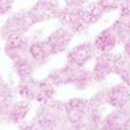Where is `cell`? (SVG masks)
<instances>
[{
  "mask_svg": "<svg viewBox=\"0 0 130 130\" xmlns=\"http://www.w3.org/2000/svg\"><path fill=\"white\" fill-rule=\"evenodd\" d=\"M47 80L54 86L73 85L78 89H86L94 82L91 71L69 63L62 69L52 71Z\"/></svg>",
  "mask_w": 130,
  "mask_h": 130,
  "instance_id": "6da1fadb",
  "label": "cell"
},
{
  "mask_svg": "<svg viewBox=\"0 0 130 130\" xmlns=\"http://www.w3.org/2000/svg\"><path fill=\"white\" fill-rule=\"evenodd\" d=\"M65 119V105L63 103L47 102L43 103L33 122L40 130H56Z\"/></svg>",
  "mask_w": 130,
  "mask_h": 130,
  "instance_id": "7a4b0ae2",
  "label": "cell"
},
{
  "mask_svg": "<svg viewBox=\"0 0 130 130\" xmlns=\"http://www.w3.org/2000/svg\"><path fill=\"white\" fill-rule=\"evenodd\" d=\"M18 92L21 96L30 101L47 103L50 101L55 92L54 85L48 80H34L32 78L21 80L18 85Z\"/></svg>",
  "mask_w": 130,
  "mask_h": 130,
  "instance_id": "3957f363",
  "label": "cell"
},
{
  "mask_svg": "<svg viewBox=\"0 0 130 130\" xmlns=\"http://www.w3.org/2000/svg\"><path fill=\"white\" fill-rule=\"evenodd\" d=\"M58 20L63 26L71 30L74 34L83 33L90 26L86 7H62Z\"/></svg>",
  "mask_w": 130,
  "mask_h": 130,
  "instance_id": "277c9868",
  "label": "cell"
},
{
  "mask_svg": "<svg viewBox=\"0 0 130 130\" xmlns=\"http://www.w3.org/2000/svg\"><path fill=\"white\" fill-rule=\"evenodd\" d=\"M32 25L34 24L31 20L29 10L21 9V10L11 14L7 18V21L0 29V36L5 40L11 38V37L24 36Z\"/></svg>",
  "mask_w": 130,
  "mask_h": 130,
  "instance_id": "5b68a950",
  "label": "cell"
},
{
  "mask_svg": "<svg viewBox=\"0 0 130 130\" xmlns=\"http://www.w3.org/2000/svg\"><path fill=\"white\" fill-rule=\"evenodd\" d=\"M61 9L59 0H38L29 10V14L33 24H38L53 18H58Z\"/></svg>",
  "mask_w": 130,
  "mask_h": 130,
  "instance_id": "8992f818",
  "label": "cell"
},
{
  "mask_svg": "<svg viewBox=\"0 0 130 130\" xmlns=\"http://www.w3.org/2000/svg\"><path fill=\"white\" fill-rule=\"evenodd\" d=\"M117 54L113 53H98L95 57V63L91 70L94 81L102 82L106 80L111 74L115 73Z\"/></svg>",
  "mask_w": 130,
  "mask_h": 130,
  "instance_id": "52a82bcc",
  "label": "cell"
},
{
  "mask_svg": "<svg viewBox=\"0 0 130 130\" xmlns=\"http://www.w3.org/2000/svg\"><path fill=\"white\" fill-rule=\"evenodd\" d=\"M101 130H130V105L114 108L103 118Z\"/></svg>",
  "mask_w": 130,
  "mask_h": 130,
  "instance_id": "ba28073f",
  "label": "cell"
},
{
  "mask_svg": "<svg viewBox=\"0 0 130 130\" xmlns=\"http://www.w3.org/2000/svg\"><path fill=\"white\" fill-rule=\"evenodd\" d=\"M97 54L98 53L95 48L94 42L85 41V42L76 45L75 47H73L69 52L66 57L67 63L74 65V66L85 67L91 59H94L96 57Z\"/></svg>",
  "mask_w": 130,
  "mask_h": 130,
  "instance_id": "9c48e42d",
  "label": "cell"
},
{
  "mask_svg": "<svg viewBox=\"0 0 130 130\" xmlns=\"http://www.w3.org/2000/svg\"><path fill=\"white\" fill-rule=\"evenodd\" d=\"M74 36L75 34L71 30H69L67 27L62 25L61 27L56 29L53 33L49 34V37L46 39V42H47L52 54L57 55V54H61V53L65 52L69 48L70 43L73 40Z\"/></svg>",
  "mask_w": 130,
  "mask_h": 130,
  "instance_id": "30bf717a",
  "label": "cell"
},
{
  "mask_svg": "<svg viewBox=\"0 0 130 130\" xmlns=\"http://www.w3.org/2000/svg\"><path fill=\"white\" fill-rule=\"evenodd\" d=\"M94 45L97 53H112L118 46L121 45V42L113 27L110 25L97 34Z\"/></svg>",
  "mask_w": 130,
  "mask_h": 130,
  "instance_id": "8fae6325",
  "label": "cell"
},
{
  "mask_svg": "<svg viewBox=\"0 0 130 130\" xmlns=\"http://www.w3.org/2000/svg\"><path fill=\"white\" fill-rule=\"evenodd\" d=\"M107 105L113 108L126 107L130 105V88L123 82L107 88Z\"/></svg>",
  "mask_w": 130,
  "mask_h": 130,
  "instance_id": "7c38bea8",
  "label": "cell"
},
{
  "mask_svg": "<svg viewBox=\"0 0 130 130\" xmlns=\"http://www.w3.org/2000/svg\"><path fill=\"white\" fill-rule=\"evenodd\" d=\"M29 47L30 42L24 36L11 37L6 40L5 52L7 56L10 57L13 61H16V59L29 56Z\"/></svg>",
  "mask_w": 130,
  "mask_h": 130,
  "instance_id": "4fadbf2b",
  "label": "cell"
},
{
  "mask_svg": "<svg viewBox=\"0 0 130 130\" xmlns=\"http://www.w3.org/2000/svg\"><path fill=\"white\" fill-rule=\"evenodd\" d=\"M29 54L37 65L43 64L53 55L46 40H38L30 43Z\"/></svg>",
  "mask_w": 130,
  "mask_h": 130,
  "instance_id": "5bb4252c",
  "label": "cell"
},
{
  "mask_svg": "<svg viewBox=\"0 0 130 130\" xmlns=\"http://www.w3.org/2000/svg\"><path fill=\"white\" fill-rule=\"evenodd\" d=\"M30 110V104L27 102H18V103H13L9 108L1 115L9 122H17L22 121L25 117H26L27 112Z\"/></svg>",
  "mask_w": 130,
  "mask_h": 130,
  "instance_id": "9a60e30c",
  "label": "cell"
},
{
  "mask_svg": "<svg viewBox=\"0 0 130 130\" xmlns=\"http://www.w3.org/2000/svg\"><path fill=\"white\" fill-rule=\"evenodd\" d=\"M114 74H117L122 82L130 88V57L124 55L123 53L117 54Z\"/></svg>",
  "mask_w": 130,
  "mask_h": 130,
  "instance_id": "2e32d148",
  "label": "cell"
},
{
  "mask_svg": "<svg viewBox=\"0 0 130 130\" xmlns=\"http://www.w3.org/2000/svg\"><path fill=\"white\" fill-rule=\"evenodd\" d=\"M36 66L37 64L34 63V61L31 58L30 55L26 57L14 61V69H15L16 73L20 75L21 80L32 78V74H33L34 70H36Z\"/></svg>",
  "mask_w": 130,
  "mask_h": 130,
  "instance_id": "e0dca14e",
  "label": "cell"
},
{
  "mask_svg": "<svg viewBox=\"0 0 130 130\" xmlns=\"http://www.w3.org/2000/svg\"><path fill=\"white\" fill-rule=\"evenodd\" d=\"M111 26L115 31L122 46V43L130 37V17L119 15L114 20V22L111 24Z\"/></svg>",
  "mask_w": 130,
  "mask_h": 130,
  "instance_id": "ac0fdd59",
  "label": "cell"
},
{
  "mask_svg": "<svg viewBox=\"0 0 130 130\" xmlns=\"http://www.w3.org/2000/svg\"><path fill=\"white\" fill-rule=\"evenodd\" d=\"M13 98L14 95L11 88L6 83L0 82V115L4 114L13 104Z\"/></svg>",
  "mask_w": 130,
  "mask_h": 130,
  "instance_id": "d6986e66",
  "label": "cell"
},
{
  "mask_svg": "<svg viewBox=\"0 0 130 130\" xmlns=\"http://www.w3.org/2000/svg\"><path fill=\"white\" fill-rule=\"evenodd\" d=\"M86 11H87V16H88L90 25L98 23L104 17V15H105V11L102 9V7L99 6L97 1L88 4L86 6Z\"/></svg>",
  "mask_w": 130,
  "mask_h": 130,
  "instance_id": "ffe728a7",
  "label": "cell"
},
{
  "mask_svg": "<svg viewBox=\"0 0 130 130\" xmlns=\"http://www.w3.org/2000/svg\"><path fill=\"white\" fill-rule=\"evenodd\" d=\"M123 0H97L98 5L102 7L105 14H110L120 9Z\"/></svg>",
  "mask_w": 130,
  "mask_h": 130,
  "instance_id": "44dd1931",
  "label": "cell"
},
{
  "mask_svg": "<svg viewBox=\"0 0 130 130\" xmlns=\"http://www.w3.org/2000/svg\"><path fill=\"white\" fill-rule=\"evenodd\" d=\"M15 0H0V16L6 15L13 8Z\"/></svg>",
  "mask_w": 130,
  "mask_h": 130,
  "instance_id": "7402d4cb",
  "label": "cell"
},
{
  "mask_svg": "<svg viewBox=\"0 0 130 130\" xmlns=\"http://www.w3.org/2000/svg\"><path fill=\"white\" fill-rule=\"evenodd\" d=\"M64 6L67 7H86L89 0H63Z\"/></svg>",
  "mask_w": 130,
  "mask_h": 130,
  "instance_id": "603a6c76",
  "label": "cell"
},
{
  "mask_svg": "<svg viewBox=\"0 0 130 130\" xmlns=\"http://www.w3.org/2000/svg\"><path fill=\"white\" fill-rule=\"evenodd\" d=\"M119 15L130 17V0H123L119 9Z\"/></svg>",
  "mask_w": 130,
  "mask_h": 130,
  "instance_id": "cb8c5ba5",
  "label": "cell"
},
{
  "mask_svg": "<svg viewBox=\"0 0 130 130\" xmlns=\"http://www.w3.org/2000/svg\"><path fill=\"white\" fill-rule=\"evenodd\" d=\"M122 49H123L122 53H123L124 55H127L128 57H130V37L122 43Z\"/></svg>",
  "mask_w": 130,
  "mask_h": 130,
  "instance_id": "d4e9b609",
  "label": "cell"
}]
</instances>
